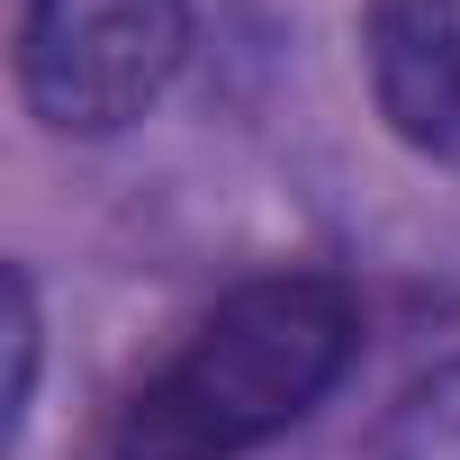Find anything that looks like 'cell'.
Segmentation results:
<instances>
[{"mask_svg":"<svg viewBox=\"0 0 460 460\" xmlns=\"http://www.w3.org/2000/svg\"><path fill=\"white\" fill-rule=\"evenodd\" d=\"M352 343H361V316L334 280L316 271L244 280L127 397L109 460H244L352 370Z\"/></svg>","mask_w":460,"mask_h":460,"instance_id":"6da1fadb","label":"cell"},{"mask_svg":"<svg viewBox=\"0 0 460 460\" xmlns=\"http://www.w3.org/2000/svg\"><path fill=\"white\" fill-rule=\"evenodd\" d=\"M190 46V0H28L19 82L55 136L136 127Z\"/></svg>","mask_w":460,"mask_h":460,"instance_id":"7a4b0ae2","label":"cell"},{"mask_svg":"<svg viewBox=\"0 0 460 460\" xmlns=\"http://www.w3.org/2000/svg\"><path fill=\"white\" fill-rule=\"evenodd\" d=\"M370 91L415 154L460 172V0H370Z\"/></svg>","mask_w":460,"mask_h":460,"instance_id":"3957f363","label":"cell"},{"mask_svg":"<svg viewBox=\"0 0 460 460\" xmlns=\"http://www.w3.org/2000/svg\"><path fill=\"white\" fill-rule=\"evenodd\" d=\"M388 460H460V352L397 397V415H388Z\"/></svg>","mask_w":460,"mask_h":460,"instance_id":"277c9868","label":"cell"}]
</instances>
